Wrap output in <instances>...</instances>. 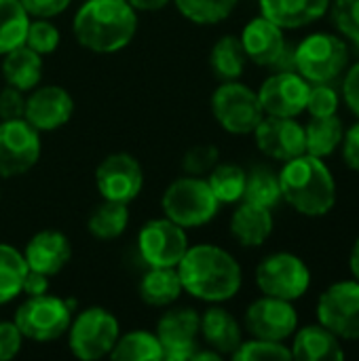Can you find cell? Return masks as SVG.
I'll return each mask as SVG.
<instances>
[{
    "instance_id": "1",
    "label": "cell",
    "mask_w": 359,
    "mask_h": 361,
    "mask_svg": "<svg viewBox=\"0 0 359 361\" xmlns=\"http://www.w3.org/2000/svg\"><path fill=\"white\" fill-rule=\"evenodd\" d=\"M176 269L184 292L209 305L235 298L243 286V271L237 258L214 243L188 245Z\"/></svg>"
},
{
    "instance_id": "2",
    "label": "cell",
    "mask_w": 359,
    "mask_h": 361,
    "mask_svg": "<svg viewBox=\"0 0 359 361\" xmlns=\"http://www.w3.org/2000/svg\"><path fill=\"white\" fill-rule=\"evenodd\" d=\"M72 32L91 53H118L138 32V11L127 0H85L72 17Z\"/></svg>"
},
{
    "instance_id": "3",
    "label": "cell",
    "mask_w": 359,
    "mask_h": 361,
    "mask_svg": "<svg viewBox=\"0 0 359 361\" xmlns=\"http://www.w3.org/2000/svg\"><path fill=\"white\" fill-rule=\"evenodd\" d=\"M281 199L300 216L322 218L336 205V180L324 159L300 154L284 163L279 171Z\"/></svg>"
},
{
    "instance_id": "4",
    "label": "cell",
    "mask_w": 359,
    "mask_h": 361,
    "mask_svg": "<svg viewBox=\"0 0 359 361\" xmlns=\"http://www.w3.org/2000/svg\"><path fill=\"white\" fill-rule=\"evenodd\" d=\"M163 216L182 228H199L209 224L220 209V201L212 192L205 178L182 176L174 180L161 197Z\"/></svg>"
},
{
    "instance_id": "5",
    "label": "cell",
    "mask_w": 359,
    "mask_h": 361,
    "mask_svg": "<svg viewBox=\"0 0 359 361\" xmlns=\"http://www.w3.org/2000/svg\"><path fill=\"white\" fill-rule=\"evenodd\" d=\"M66 334L70 353L76 360L97 361L110 355L121 336V324L108 309L87 307L72 317Z\"/></svg>"
},
{
    "instance_id": "6",
    "label": "cell",
    "mask_w": 359,
    "mask_h": 361,
    "mask_svg": "<svg viewBox=\"0 0 359 361\" xmlns=\"http://www.w3.org/2000/svg\"><path fill=\"white\" fill-rule=\"evenodd\" d=\"M74 317V305L66 298L42 294L25 298L15 311V326L23 338L34 343H53L61 338Z\"/></svg>"
},
{
    "instance_id": "7",
    "label": "cell",
    "mask_w": 359,
    "mask_h": 361,
    "mask_svg": "<svg viewBox=\"0 0 359 361\" xmlns=\"http://www.w3.org/2000/svg\"><path fill=\"white\" fill-rule=\"evenodd\" d=\"M294 61L296 72L311 85L332 82L345 72L349 63V49L341 36L315 32L294 47Z\"/></svg>"
},
{
    "instance_id": "8",
    "label": "cell",
    "mask_w": 359,
    "mask_h": 361,
    "mask_svg": "<svg viewBox=\"0 0 359 361\" xmlns=\"http://www.w3.org/2000/svg\"><path fill=\"white\" fill-rule=\"evenodd\" d=\"M212 114L231 135H250L264 116L258 93L241 80H224L212 93Z\"/></svg>"
},
{
    "instance_id": "9",
    "label": "cell",
    "mask_w": 359,
    "mask_h": 361,
    "mask_svg": "<svg viewBox=\"0 0 359 361\" xmlns=\"http://www.w3.org/2000/svg\"><path fill=\"white\" fill-rule=\"evenodd\" d=\"M256 286L264 296L281 300H298L311 288V271L307 262L292 252H275L256 267Z\"/></svg>"
},
{
    "instance_id": "10",
    "label": "cell",
    "mask_w": 359,
    "mask_h": 361,
    "mask_svg": "<svg viewBox=\"0 0 359 361\" xmlns=\"http://www.w3.org/2000/svg\"><path fill=\"white\" fill-rule=\"evenodd\" d=\"M42 142L23 116L0 121V180L28 173L40 159Z\"/></svg>"
},
{
    "instance_id": "11",
    "label": "cell",
    "mask_w": 359,
    "mask_h": 361,
    "mask_svg": "<svg viewBox=\"0 0 359 361\" xmlns=\"http://www.w3.org/2000/svg\"><path fill=\"white\" fill-rule=\"evenodd\" d=\"M317 324L341 341H359V281H336L320 294Z\"/></svg>"
},
{
    "instance_id": "12",
    "label": "cell",
    "mask_w": 359,
    "mask_h": 361,
    "mask_svg": "<svg viewBox=\"0 0 359 361\" xmlns=\"http://www.w3.org/2000/svg\"><path fill=\"white\" fill-rule=\"evenodd\" d=\"M186 228L169 218H152L138 233V252L148 267H178L188 250Z\"/></svg>"
},
{
    "instance_id": "13",
    "label": "cell",
    "mask_w": 359,
    "mask_h": 361,
    "mask_svg": "<svg viewBox=\"0 0 359 361\" xmlns=\"http://www.w3.org/2000/svg\"><path fill=\"white\" fill-rule=\"evenodd\" d=\"M161 347L163 361H188L201 347V313L190 307L169 309L161 315L154 330Z\"/></svg>"
},
{
    "instance_id": "14",
    "label": "cell",
    "mask_w": 359,
    "mask_h": 361,
    "mask_svg": "<svg viewBox=\"0 0 359 361\" xmlns=\"http://www.w3.org/2000/svg\"><path fill=\"white\" fill-rule=\"evenodd\" d=\"M95 186L102 199L129 205L144 188V169L133 154L112 152L97 165Z\"/></svg>"
},
{
    "instance_id": "15",
    "label": "cell",
    "mask_w": 359,
    "mask_h": 361,
    "mask_svg": "<svg viewBox=\"0 0 359 361\" xmlns=\"http://www.w3.org/2000/svg\"><path fill=\"white\" fill-rule=\"evenodd\" d=\"M243 328L252 338L286 343L298 330V313L290 300L262 294L245 309Z\"/></svg>"
},
{
    "instance_id": "16",
    "label": "cell",
    "mask_w": 359,
    "mask_h": 361,
    "mask_svg": "<svg viewBox=\"0 0 359 361\" xmlns=\"http://www.w3.org/2000/svg\"><path fill=\"white\" fill-rule=\"evenodd\" d=\"M309 89V80H305L296 70H288L271 74L256 93L264 114L296 118L307 110Z\"/></svg>"
},
{
    "instance_id": "17",
    "label": "cell",
    "mask_w": 359,
    "mask_h": 361,
    "mask_svg": "<svg viewBox=\"0 0 359 361\" xmlns=\"http://www.w3.org/2000/svg\"><path fill=\"white\" fill-rule=\"evenodd\" d=\"M252 135L258 150L273 161L286 163L305 154V125L296 118L264 114Z\"/></svg>"
},
{
    "instance_id": "18",
    "label": "cell",
    "mask_w": 359,
    "mask_h": 361,
    "mask_svg": "<svg viewBox=\"0 0 359 361\" xmlns=\"http://www.w3.org/2000/svg\"><path fill=\"white\" fill-rule=\"evenodd\" d=\"M74 114V99L70 91L59 85L34 87L25 95L23 118L36 131H57L61 129Z\"/></svg>"
},
{
    "instance_id": "19",
    "label": "cell",
    "mask_w": 359,
    "mask_h": 361,
    "mask_svg": "<svg viewBox=\"0 0 359 361\" xmlns=\"http://www.w3.org/2000/svg\"><path fill=\"white\" fill-rule=\"evenodd\" d=\"M284 32L286 30H281L277 23H273L264 15L250 19L239 36L248 61L260 68H273L288 47Z\"/></svg>"
},
{
    "instance_id": "20",
    "label": "cell",
    "mask_w": 359,
    "mask_h": 361,
    "mask_svg": "<svg viewBox=\"0 0 359 361\" xmlns=\"http://www.w3.org/2000/svg\"><path fill=\"white\" fill-rule=\"evenodd\" d=\"M21 254H23L30 271L53 277L70 264L72 243L63 233L53 231V228H44V231H38L36 235L30 237V241L25 243Z\"/></svg>"
},
{
    "instance_id": "21",
    "label": "cell",
    "mask_w": 359,
    "mask_h": 361,
    "mask_svg": "<svg viewBox=\"0 0 359 361\" xmlns=\"http://www.w3.org/2000/svg\"><path fill=\"white\" fill-rule=\"evenodd\" d=\"M273 212L269 207L239 201L231 216V235L233 239L243 247H260L267 243V239L273 235Z\"/></svg>"
},
{
    "instance_id": "22",
    "label": "cell",
    "mask_w": 359,
    "mask_h": 361,
    "mask_svg": "<svg viewBox=\"0 0 359 361\" xmlns=\"http://www.w3.org/2000/svg\"><path fill=\"white\" fill-rule=\"evenodd\" d=\"M332 0H258L260 15L281 30H298L315 23L330 11Z\"/></svg>"
},
{
    "instance_id": "23",
    "label": "cell",
    "mask_w": 359,
    "mask_h": 361,
    "mask_svg": "<svg viewBox=\"0 0 359 361\" xmlns=\"http://www.w3.org/2000/svg\"><path fill=\"white\" fill-rule=\"evenodd\" d=\"M292 360L298 361H339L345 360L341 338L322 324H311L292 334Z\"/></svg>"
},
{
    "instance_id": "24",
    "label": "cell",
    "mask_w": 359,
    "mask_h": 361,
    "mask_svg": "<svg viewBox=\"0 0 359 361\" xmlns=\"http://www.w3.org/2000/svg\"><path fill=\"white\" fill-rule=\"evenodd\" d=\"M201 338L216 353L233 355L243 343V330L239 322L220 305H212L205 313H201Z\"/></svg>"
},
{
    "instance_id": "25",
    "label": "cell",
    "mask_w": 359,
    "mask_h": 361,
    "mask_svg": "<svg viewBox=\"0 0 359 361\" xmlns=\"http://www.w3.org/2000/svg\"><path fill=\"white\" fill-rule=\"evenodd\" d=\"M184 288L176 267H148L138 283V296L152 309H167L180 296Z\"/></svg>"
},
{
    "instance_id": "26",
    "label": "cell",
    "mask_w": 359,
    "mask_h": 361,
    "mask_svg": "<svg viewBox=\"0 0 359 361\" xmlns=\"http://www.w3.org/2000/svg\"><path fill=\"white\" fill-rule=\"evenodd\" d=\"M42 55L32 51L30 47L21 44L2 55L0 72L8 87H15L23 93L32 91L42 80Z\"/></svg>"
},
{
    "instance_id": "27",
    "label": "cell",
    "mask_w": 359,
    "mask_h": 361,
    "mask_svg": "<svg viewBox=\"0 0 359 361\" xmlns=\"http://www.w3.org/2000/svg\"><path fill=\"white\" fill-rule=\"evenodd\" d=\"M345 135V125L339 114L330 116H311L305 127V152L326 159L341 148Z\"/></svg>"
},
{
    "instance_id": "28",
    "label": "cell",
    "mask_w": 359,
    "mask_h": 361,
    "mask_svg": "<svg viewBox=\"0 0 359 361\" xmlns=\"http://www.w3.org/2000/svg\"><path fill=\"white\" fill-rule=\"evenodd\" d=\"M245 63H248V57H245L243 44L239 36L235 34L220 36L209 51V66L220 82L239 80L241 74L245 72Z\"/></svg>"
},
{
    "instance_id": "29",
    "label": "cell",
    "mask_w": 359,
    "mask_h": 361,
    "mask_svg": "<svg viewBox=\"0 0 359 361\" xmlns=\"http://www.w3.org/2000/svg\"><path fill=\"white\" fill-rule=\"evenodd\" d=\"M129 226V205L118 201L102 199L93 207L87 220V231L99 241H114L118 239Z\"/></svg>"
},
{
    "instance_id": "30",
    "label": "cell",
    "mask_w": 359,
    "mask_h": 361,
    "mask_svg": "<svg viewBox=\"0 0 359 361\" xmlns=\"http://www.w3.org/2000/svg\"><path fill=\"white\" fill-rule=\"evenodd\" d=\"M108 357L114 361H163V347L154 332L133 330L118 336Z\"/></svg>"
},
{
    "instance_id": "31",
    "label": "cell",
    "mask_w": 359,
    "mask_h": 361,
    "mask_svg": "<svg viewBox=\"0 0 359 361\" xmlns=\"http://www.w3.org/2000/svg\"><path fill=\"white\" fill-rule=\"evenodd\" d=\"M30 21L21 0H0V55L25 44Z\"/></svg>"
},
{
    "instance_id": "32",
    "label": "cell",
    "mask_w": 359,
    "mask_h": 361,
    "mask_svg": "<svg viewBox=\"0 0 359 361\" xmlns=\"http://www.w3.org/2000/svg\"><path fill=\"white\" fill-rule=\"evenodd\" d=\"M245 178H248V171L235 163H218L205 176V180H207L212 192L216 195V199L220 201V205H233V203L243 201Z\"/></svg>"
},
{
    "instance_id": "33",
    "label": "cell",
    "mask_w": 359,
    "mask_h": 361,
    "mask_svg": "<svg viewBox=\"0 0 359 361\" xmlns=\"http://www.w3.org/2000/svg\"><path fill=\"white\" fill-rule=\"evenodd\" d=\"M25 275L28 264L23 254L8 243H0V307L8 305L21 294Z\"/></svg>"
},
{
    "instance_id": "34",
    "label": "cell",
    "mask_w": 359,
    "mask_h": 361,
    "mask_svg": "<svg viewBox=\"0 0 359 361\" xmlns=\"http://www.w3.org/2000/svg\"><path fill=\"white\" fill-rule=\"evenodd\" d=\"M243 201L262 205V207H277L281 199V186H279V173H275L271 167L258 165L252 171H248L245 178V192Z\"/></svg>"
},
{
    "instance_id": "35",
    "label": "cell",
    "mask_w": 359,
    "mask_h": 361,
    "mask_svg": "<svg viewBox=\"0 0 359 361\" xmlns=\"http://www.w3.org/2000/svg\"><path fill=\"white\" fill-rule=\"evenodd\" d=\"M182 17L197 25H214L229 19L239 0H171Z\"/></svg>"
},
{
    "instance_id": "36",
    "label": "cell",
    "mask_w": 359,
    "mask_h": 361,
    "mask_svg": "<svg viewBox=\"0 0 359 361\" xmlns=\"http://www.w3.org/2000/svg\"><path fill=\"white\" fill-rule=\"evenodd\" d=\"M231 357L235 361H290L292 351L284 343L250 338V341H243Z\"/></svg>"
},
{
    "instance_id": "37",
    "label": "cell",
    "mask_w": 359,
    "mask_h": 361,
    "mask_svg": "<svg viewBox=\"0 0 359 361\" xmlns=\"http://www.w3.org/2000/svg\"><path fill=\"white\" fill-rule=\"evenodd\" d=\"M59 42H61V34L51 19L32 17L28 25V34H25V47H30L32 51L44 57V55L55 53Z\"/></svg>"
},
{
    "instance_id": "38",
    "label": "cell",
    "mask_w": 359,
    "mask_h": 361,
    "mask_svg": "<svg viewBox=\"0 0 359 361\" xmlns=\"http://www.w3.org/2000/svg\"><path fill=\"white\" fill-rule=\"evenodd\" d=\"M220 163V150L214 144H195L182 157V171L186 176L205 178Z\"/></svg>"
},
{
    "instance_id": "39",
    "label": "cell",
    "mask_w": 359,
    "mask_h": 361,
    "mask_svg": "<svg viewBox=\"0 0 359 361\" xmlns=\"http://www.w3.org/2000/svg\"><path fill=\"white\" fill-rule=\"evenodd\" d=\"M341 106V97L339 91H334L330 87V82H315L309 89V97H307V110L311 116H330L336 114Z\"/></svg>"
},
{
    "instance_id": "40",
    "label": "cell",
    "mask_w": 359,
    "mask_h": 361,
    "mask_svg": "<svg viewBox=\"0 0 359 361\" xmlns=\"http://www.w3.org/2000/svg\"><path fill=\"white\" fill-rule=\"evenodd\" d=\"M332 19L339 32L359 47V0H334Z\"/></svg>"
},
{
    "instance_id": "41",
    "label": "cell",
    "mask_w": 359,
    "mask_h": 361,
    "mask_svg": "<svg viewBox=\"0 0 359 361\" xmlns=\"http://www.w3.org/2000/svg\"><path fill=\"white\" fill-rule=\"evenodd\" d=\"M23 334L15 322H0V361L13 360L23 347Z\"/></svg>"
},
{
    "instance_id": "42",
    "label": "cell",
    "mask_w": 359,
    "mask_h": 361,
    "mask_svg": "<svg viewBox=\"0 0 359 361\" xmlns=\"http://www.w3.org/2000/svg\"><path fill=\"white\" fill-rule=\"evenodd\" d=\"M25 110V93L15 87L0 89V121L21 118Z\"/></svg>"
},
{
    "instance_id": "43",
    "label": "cell",
    "mask_w": 359,
    "mask_h": 361,
    "mask_svg": "<svg viewBox=\"0 0 359 361\" xmlns=\"http://www.w3.org/2000/svg\"><path fill=\"white\" fill-rule=\"evenodd\" d=\"M30 17H40V19H53L68 11L72 0H21Z\"/></svg>"
},
{
    "instance_id": "44",
    "label": "cell",
    "mask_w": 359,
    "mask_h": 361,
    "mask_svg": "<svg viewBox=\"0 0 359 361\" xmlns=\"http://www.w3.org/2000/svg\"><path fill=\"white\" fill-rule=\"evenodd\" d=\"M341 148H343L345 165L353 171H359V121L355 125H351L349 129H345Z\"/></svg>"
},
{
    "instance_id": "45",
    "label": "cell",
    "mask_w": 359,
    "mask_h": 361,
    "mask_svg": "<svg viewBox=\"0 0 359 361\" xmlns=\"http://www.w3.org/2000/svg\"><path fill=\"white\" fill-rule=\"evenodd\" d=\"M343 99L349 110L359 118V61L349 68L343 80Z\"/></svg>"
},
{
    "instance_id": "46",
    "label": "cell",
    "mask_w": 359,
    "mask_h": 361,
    "mask_svg": "<svg viewBox=\"0 0 359 361\" xmlns=\"http://www.w3.org/2000/svg\"><path fill=\"white\" fill-rule=\"evenodd\" d=\"M49 288H51V281H49V277H47V275H42V273H36V271H30V269H28V275H25L23 286H21V294H23L25 298L49 294Z\"/></svg>"
},
{
    "instance_id": "47",
    "label": "cell",
    "mask_w": 359,
    "mask_h": 361,
    "mask_svg": "<svg viewBox=\"0 0 359 361\" xmlns=\"http://www.w3.org/2000/svg\"><path fill=\"white\" fill-rule=\"evenodd\" d=\"M138 13H154V11H163L165 6H169L171 0H127Z\"/></svg>"
},
{
    "instance_id": "48",
    "label": "cell",
    "mask_w": 359,
    "mask_h": 361,
    "mask_svg": "<svg viewBox=\"0 0 359 361\" xmlns=\"http://www.w3.org/2000/svg\"><path fill=\"white\" fill-rule=\"evenodd\" d=\"M349 269H351L353 279H358L359 281V237H358V241L353 243L351 254H349Z\"/></svg>"
}]
</instances>
